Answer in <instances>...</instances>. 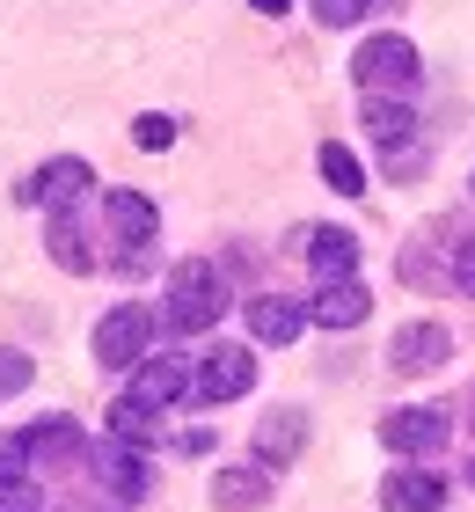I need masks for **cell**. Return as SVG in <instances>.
<instances>
[{
  "instance_id": "cell-1",
  "label": "cell",
  "mask_w": 475,
  "mask_h": 512,
  "mask_svg": "<svg viewBox=\"0 0 475 512\" xmlns=\"http://www.w3.org/2000/svg\"><path fill=\"white\" fill-rule=\"evenodd\" d=\"M220 315H227V286H220V271H212L205 256L176 264V271H169V308H161V322H169L176 337H198V330H212Z\"/></svg>"
},
{
  "instance_id": "cell-2",
  "label": "cell",
  "mask_w": 475,
  "mask_h": 512,
  "mask_svg": "<svg viewBox=\"0 0 475 512\" xmlns=\"http://www.w3.org/2000/svg\"><path fill=\"white\" fill-rule=\"evenodd\" d=\"M351 74H359L366 96H388V88H417V44L410 37H366L359 59H351Z\"/></svg>"
},
{
  "instance_id": "cell-3",
  "label": "cell",
  "mask_w": 475,
  "mask_h": 512,
  "mask_svg": "<svg viewBox=\"0 0 475 512\" xmlns=\"http://www.w3.org/2000/svg\"><path fill=\"white\" fill-rule=\"evenodd\" d=\"M249 388H256V359L242 344H212L205 366L190 374V395H198V403H234V395H249Z\"/></svg>"
},
{
  "instance_id": "cell-4",
  "label": "cell",
  "mask_w": 475,
  "mask_h": 512,
  "mask_svg": "<svg viewBox=\"0 0 475 512\" xmlns=\"http://www.w3.org/2000/svg\"><path fill=\"white\" fill-rule=\"evenodd\" d=\"M147 337H154L147 308H110L103 322H95V359H103L110 374H125V366L147 359Z\"/></svg>"
},
{
  "instance_id": "cell-5",
  "label": "cell",
  "mask_w": 475,
  "mask_h": 512,
  "mask_svg": "<svg viewBox=\"0 0 475 512\" xmlns=\"http://www.w3.org/2000/svg\"><path fill=\"white\" fill-rule=\"evenodd\" d=\"M446 432H454V417L432 410V403H417V410H388V417H380V447H395V454H439V447H446Z\"/></svg>"
},
{
  "instance_id": "cell-6",
  "label": "cell",
  "mask_w": 475,
  "mask_h": 512,
  "mask_svg": "<svg viewBox=\"0 0 475 512\" xmlns=\"http://www.w3.org/2000/svg\"><path fill=\"white\" fill-rule=\"evenodd\" d=\"M88 183H95V176H88V161L59 154V161H44L37 176H22V191H15V198H22V205H52V213H66V205H74Z\"/></svg>"
},
{
  "instance_id": "cell-7",
  "label": "cell",
  "mask_w": 475,
  "mask_h": 512,
  "mask_svg": "<svg viewBox=\"0 0 475 512\" xmlns=\"http://www.w3.org/2000/svg\"><path fill=\"white\" fill-rule=\"evenodd\" d=\"M446 352H454V337H446L439 322H410V330H395L388 366H395V374H439Z\"/></svg>"
},
{
  "instance_id": "cell-8",
  "label": "cell",
  "mask_w": 475,
  "mask_h": 512,
  "mask_svg": "<svg viewBox=\"0 0 475 512\" xmlns=\"http://www.w3.org/2000/svg\"><path fill=\"white\" fill-rule=\"evenodd\" d=\"M190 395V366L183 359H139V374H132V403L147 410V417H161L169 403H183Z\"/></svg>"
},
{
  "instance_id": "cell-9",
  "label": "cell",
  "mask_w": 475,
  "mask_h": 512,
  "mask_svg": "<svg viewBox=\"0 0 475 512\" xmlns=\"http://www.w3.org/2000/svg\"><path fill=\"white\" fill-rule=\"evenodd\" d=\"M74 454H88V432L74 417H37V425L15 439V461H74Z\"/></svg>"
},
{
  "instance_id": "cell-10",
  "label": "cell",
  "mask_w": 475,
  "mask_h": 512,
  "mask_svg": "<svg viewBox=\"0 0 475 512\" xmlns=\"http://www.w3.org/2000/svg\"><path fill=\"white\" fill-rule=\"evenodd\" d=\"M88 461H95V469H103V483H110V491L117 498H147V454H139V447H117V439H95V447H88Z\"/></svg>"
},
{
  "instance_id": "cell-11",
  "label": "cell",
  "mask_w": 475,
  "mask_h": 512,
  "mask_svg": "<svg viewBox=\"0 0 475 512\" xmlns=\"http://www.w3.org/2000/svg\"><path fill=\"white\" fill-rule=\"evenodd\" d=\"M103 220H110V235L125 242V249H154V227H161L154 198H139V191H110V198H103Z\"/></svg>"
},
{
  "instance_id": "cell-12",
  "label": "cell",
  "mask_w": 475,
  "mask_h": 512,
  "mask_svg": "<svg viewBox=\"0 0 475 512\" xmlns=\"http://www.w3.org/2000/svg\"><path fill=\"white\" fill-rule=\"evenodd\" d=\"M373 308V293L359 286V278H337V286H322L315 300H307V322H322V330H359Z\"/></svg>"
},
{
  "instance_id": "cell-13",
  "label": "cell",
  "mask_w": 475,
  "mask_h": 512,
  "mask_svg": "<svg viewBox=\"0 0 475 512\" xmlns=\"http://www.w3.org/2000/svg\"><path fill=\"white\" fill-rule=\"evenodd\" d=\"M380 505H388V512H439L446 505V476L395 469V476H380Z\"/></svg>"
},
{
  "instance_id": "cell-14",
  "label": "cell",
  "mask_w": 475,
  "mask_h": 512,
  "mask_svg": "<svg viewBox=\"0 0 475 512\" xmlns=\"http://www.w3.org/2000/svg\"><path fill=\"white\" fill-rule=\"evenodd\" d=\"M307 330V308L300 300H285V293H256L249 300V337L256 344H293Z\"/></svg>"
},
{
  "instance_id": "cell-15",
  "label": "cell",
  "mask_w": 475,
  "mask_h": 512,
  "mask_svg": "<svg viewBox=\"0 0 475 512\" xmlns=\"http://www.w3.org/2000/svg\"><path fill=\"white\" fill-rule=\"evenodd\" d=\"M307 264H315L322 286H337V278H359V242H351L344 227H315V235H307Z\"/></svg>"
},
{
  "instance_id": "cell-16",
  "label": "cell",
  "mask_w": 475,
  "mask_h": 512,
  "mask_svg": "<svg viewBox=\"0 0 475 512\" xmlns=\"http://www.w3.org/2000/svg\"><path fill=\"white\" fill-rule=\"evenodd\" d=\"M300 447H307V417L300 410H271L264 425H256V461H264V469H285Z\"/></svg>"
},
{
  "instance_id": "cell-17",
  "label": "cell",
  "mask_w": 475,
  "mask_h": 512,
  "mask_svg": "<svg viewBox=\"0 0 475 512\" xmlns=\"http://www.w3.org/2000/svg\"><path fill=\"white\" fill-rule=\"evenodd\" d=\"M264 498H271L264 469H220V476H212V505H220V512H264Z\"/></svg>"
},
{
  "instance_id": "cell-18",
  "label": "cell",
  "mask_w": 475,
  "mask_h": 512,
  "mask_svg": "<svg viewBox=\"0 0 475 512\" xmlns=\"http://www.w3.org/2000/svg\"><path fill=\"white\" fill-rule=\"evenodd\" d=\"M366 132L380 139V147H410V132H417V118H410V103H395V96H366Z\"/></svg>"
},
{
  "instance_id": "cell-19",
  "label": "cell",
  "mask_w": 475,
  "mask_h": 512,
  "mask_svg": "<svg viewBox=\"0 0 475 512\" xmlns=\"http://www.w3.org/2000/svg\"><path fill=\"white\" fill-rule=\"evenodd\" d=\"M322 183H329V191H344V198H359L366 191V169H359V154H351L344 147V139H322Z\"/></svg>"
},
{
  "instance_id": "cell-20",
  "label": "cell",
  "mask_w": 475,
  "mask_h": 512,
  "mask_svg": "<svg viewBox=\"0 0 475 512\" xmlns=\"http://www.w3.org/2000/svg\"><path fill=\"white\" fill-rule=\"evenodd\" d=\"M52 264L59 271H88V249H81V227H74V213H52Z\"/></svg>"
},
{
  "instance_id": "cell-21",
  "label": "cell",
  "mask_w": 475,
  "mask_h": 512,
  "mask_svg": "<svg viewBox=\"0 0 475 512\" xmlns=\"http://www.w3.org/2000/svg\"><path fill=\"white\" fill-rule=\"evenodd\" d=\"M0 512H37V483H22V469H15V447L0 454Z\"/></svg>"
},
{
  "instance_id": "cell-22",
  "label": "cell",
  "mask_w": 475,
  "mask_h": 512,
  "mask_svg": "<svg viewBox=\"0 0 475 512\" xmlns=\"http://www.w3.org/2000/svg\"><path fill=\"white\" fill-rule=\"evenodd\" d=\"M110 439H117V447H139V439H154V417H147V410H139L132 395H125V403L110 410Z\"/></svg>"
},
{
  "instance_id": "cell-23",
  "label": "cell",
  "mask_w": 475,
  "mask_h": 512,
  "mask_svg": "<svg viewBox=\"0 0 475 512\" xmlns=\"http://www.w3.org/2000/svg\"><path fill=\"white\" fill-rule=\"evenodd\" d=\"M366 8H373V0H315V22H329V30H351Z\"/></svg>"
},
{
  "instance_id": "cell-24",
  "label": "cell",
  "mask_w": 475,
  "mask_h": 512,
  "mask_svg": "<svg viewBox=\"0 0 475 512\" xmlns=\"http://www.w3.org/2000/svg\"><path fill=\"white\" fill-rule=\"evenodd\" d=\"M15 388H30V359L0 344V395H15Z\"/></svg>"
},
{
  "instance_id": "cell-25",
  "label": "cell",
  "mask_w": 475,
  "mask_h": 512,
  "mask_svg": "<svg viewBox=\"0 0 475 512\" xmlns=\"http://www.w3.org/2000/svg\"><path fill=\"white\" fill-rule=\"evenodd\" d=\"M132 139H139V147H154V154H161V147L176 139V125H169V118H139V125H132Z\"/></svg>"
},
{
  "instance_id": "cell-26",
  "label": "cell",
  "mask_w": 475,
  "mask_h": 512,
  "mask_svg": "<svg viewBox=\"0 0 475 512\" xmlns=\"http://www.w3.org/2000/svg\"><path fill=\"white\" fill-rule=\"evenodd\" d=\"M454 286H461V293L475 300V235H468V242L454 249Z\"/></svg>"
},
{
  "instance_id": "cell-27",
  "label": "cell",
  "mask_w": 475,
  "mask_h": 512,
  "mask_svg": "<svg viewBox=\"0 0 475 512\" xmlns=\"http://www.w3.org/2000/svg\"><path fill=\"white\" fill-rule=\"evenodd\" d=\"M249 8H256V15H285V0H249Z\"/></svg>"
},
{
  "instance_id": "cell-28",
  "label": "cell",
  "mask_w": 475,
  "mask_h": 512,
  "mask_svg": "<svg viewBox=\"0 0 475 512\" xmlns=\"http://www.w3.org/2000/svg\"><path fill=\"white\" fill-rule=\"evenodd\" d=\"M468 483H475V469H468Z\"/></svg>"
}]
</instances>
